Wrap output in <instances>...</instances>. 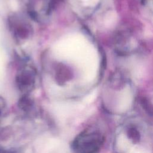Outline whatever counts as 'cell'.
Segmentation results:
<instances>
[{
	"label": "cell",
	"mask_w": 153,
	"mask_h": 153,
	"mask_svg": "<svg viewBox=\"0 0 153 153\" xmlns=\"http://www.w3.org/2000/svg\"><path fill=\"white\" fill-rule=\"evenodd\" d=\"M114 145L117 153H152L153 131L142 121L130 119L118 130Z\"/></svg>",
	"instance_id": "6da1fadb"
},
{
	"label": "cell",
	"mask_w": 153,
	"mask_h": 153,
	"mask_svg": "<svg viewBox=\"0 0 153 153\" xmlns=\"http://www.w3.org/2000/svg\"><path fill=\"white\" fill-rule=\"evenodd\" d=\"M72 77V72L68 66L63 64H59L55 71V79L59 83L65 84Z\"/></svg>",
	"instance_id": "5b68a950"
},
{
	"label": "cell",
	"mask_w": 153,
	"mask_h": 153,
	"mask_svg": "<svg viewBox=\"0 0 153 153\" xmlns=\"http://www.w3.org/2000/svg\"><path fill=\"white\" fill-rule=\"evenodd\" d=\"M4 102L2 100V99L0 97V114L1 113L2 110L4 108Z\"/></svg>",
	"instance_id": "8992f818"
},
{
	"label": "cell",
	"mask_w": 153,
	"mask_h": 153,
	"mask_svg": "<svg viewBox=\"0 0 153 153\" xmlns=\"http://www.w3.org/2000/svg\"><path fill=\"white\" fill-rule=\"evenodd\" d=\"M36 71L33 68L26 66L19 70L16 76V82L18 88L22 92L27 93L35 86Z\"/></svg>",
	"instance_id": "3957f363"
},
{
	"label": "cell",
	"mask_w": 153,
	"mask_h": 153,
	"mask_svg": "<svg viewBox=\"0 0 153 153\" xmlns=\"http://www.w3.org/2000/svg\"><path fill=\"white\" fill-rule=\"evenodd\" d=\"M103 142L102 134L97 131H85L80 133L73 143L75 153H98Z\"/></svg>",
	"instance_id": "7a4b0ae2"
},
{
	"label": "cell",
	"mask_w": 153,
	"mask_h": 153,
	"mask_svg": "<svg viewBox=\"0 0 153 153\" xmlns=\"http://www.w3.org/2000/svg\"><path fill=\"white\" fill-rule=\"evenodd\" d=\"M9 25L14 35L19 39H26L31 35V25L25 19L17 15L9 18Z\"/></svg>",
	"instance_id": "277c9868"
}]
</instances>
